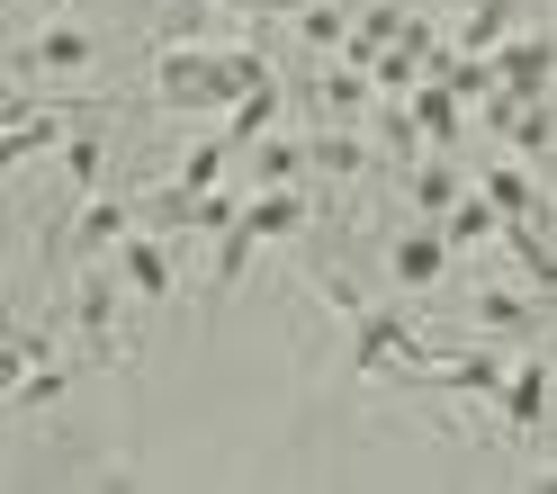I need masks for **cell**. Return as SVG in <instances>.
Listing matches in <instances>:
<instances>
[{"instance_id": "1", "label": "cell", "mask_w": 557, "mask_h": 494, "mask_svg": "<svg viewBox=\"0 0 557 494\" xmlns=\"http://www.w3.org/2000/svg\"><path fill=\"white\" fill-rule=\"evenodd\" d=\"M10 73L18 82H73V73H99V37H90V27L82 18H37V27H27V46L10 54Z\"/></svg>"}, {"instance_id": "2", "label": "cell", "mask_w": 557, "mask_h": 494, "mask_svg": "<svg viewBox=\"0 0 557 494\" xmlns=\"http://www.w3.org/2000/svg\"><path fill=\"white\" fill-rule=\"evenodd\" d=\"M109 261H117V288H126L135 306H162V297H171V279H181V261H171L153 234H126Z\"/></svg>"}, {"instance_id": "3", "label": "cell", "mask_w": 557, "mask_h": 494, "mask_svg": "<svg viewBox=\"0 0 557 494\" xmlns=\"http://www.w3.org/2000/svg\"><path fill=\"white\" fill-rule=\"evenodd\" d=\"M495 405H504L512 432H540V422H548V360H540V350H531L512 378H495Z\"/></svg>"}, {"instance_id": "4", "label": "cell", "mask_w": 557, "mask_h": 494, "mask_svg": "<svg viewBox=\"0 0 557 494\" xmlns=\"http://www.w3.org/2000/svg\"><path fill=\"white\" fill-rule=\"evenodd\" d=\"M126 234H135V207H126V198H90V207H82V225H73V243H82L90 261H109Z\"/></svg>"}, {"instance_id": "5", "label": "cell", "mask_w": 557, "mask_h": 494, "mask_svg": "<svg viewBox=\"0 0 557 494\" xmlns=\"http://www.w3.org/2000/svg\"><path fill=\"white\" fill-rule=\"evenodd\" d=\"M387 270H396V288H432V279L449 270V234H405Z\"/></svg>"}, {"instance_id": "6", "label": "cell", "mask_w": 557, "mask_h": 494, "mask_svg": "<svg viewBox=\"0 0 557 494\" xmlns=\"http://www.w3.org/2000/svg\"><path fill=\"white\" fill-rule=\"evenodd\" d=\"M225 153H234L225 135H207V145L189 153V171H181V198H198V189H216V171H225Z\"/></svg>"}, {"instance_id": "7", "label": "cell", "mask_w": 557, "mask_h": 494, "mask_svg": "<svg viewBox=\"0 0 557 494\" xmlns=\"http://www.w3.org/2000/svg\"><path fill=\"white\" fill-rule=\"evenodd\" d=\"M485 189H495V207H504V217H521V198H531V189L512 181V171H495V181H485Z\"/></svg>"}, {"instance_id": "8", "label": "cell", "mask_w": 557, "mask_h": 494, "mask_svg": "<svg viewBox=\"0 0 557 494\" xmlns=\"http://www.w3.org/2000/svg\"><path fill=\"white\" fill-rule=\"evenodd\" d=\"M10 162H18V135H10V126H0V181H10Z\"/></svg>"}, {"instance_id": "9", "label": "cell", "mask_w": 557, "mask_h": 494, "mask_svg": "<svg viewBox=\"0 0 557 494\" xmlns=\"http://www.w3.org/2000/svg\"><path fill=\"white\" fill-rule=\"evenodd\" d=\"M27 10H46V18H54V10H63V0H27Z\"/></svg>"}, {"instance_id": "10", "label": "cell", "mask_w": 557, "mask_h": 494, "mask_svg": "<svg viewBox=\"0 0 557 494\" xmlns=\"http://www.w3.org/2000/svg\"><path fill=\"white\" fill-rule=\"evenodd\" d=\"M225 10H261V0H225Z\"/></svg>"}, {"instance_id": "11", "label": "cell", "mask_w": 557, "mask_h": 494, "mask_svg": "<svg viewBox=\"0 0 557 494\" xmlns=\"http://www.w3.org/2000/svg\"><path fill=\"white\" fill-rule=\"evenodd\" d=\"M0 333H10V314H0Z\"/></svg>"}]
</instances>
